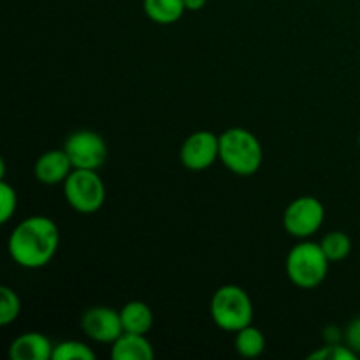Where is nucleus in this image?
Wrapping results in <instances>:
<instances>
[{
	"mask_svg": "<svg viewBox=\"0 0 360 360\" xmlns=\"http://www.w3.org/2000/svg\"><path fill=\"white\" fill-rule=\"evenodd\" d=\"M220 158V136L210 130L190 134L181 144L179 160L188 171H206Z\"/></svg>",
	"mask_w": 360,
	"mask_h": 360,
	"instance_id": "nucleus-8",
	"label": "nucleus"
},
{
	"mask_svg": "<svg viewBox=\"0 0 360 360\" xmlns=\"http://www.w3.org/2000/svg\"><path fill=\"white\" fill-rule=\"evenodd\" d=\"M320 246L329 262H341L352 253V239L341 231L327 232L320 241Z\"/></svg>",
	"mask_w": 360,
	"mask_h": 360,
	"instance_id": "nucleus-16",
	"label": "nucleus"
},
{
	"mask_svg": "<svg viewBox=\"0 0 360 360\" xmlns=\"http://www.w3.org/2000/svg\"><path fill=\"white\" fill-rule=\"evenodd\" d=\"M359 148H360V134H359Z\"/></svg>",
	"mask_w": 360,
	"mask_h": 360,
	"instance_id": "nucleus-24",
	"label": "nucleus"
},
{
	"mask_svg": "<svg viewBox=\"0 0 360 360\" xmlns=\"http://www.w3.org/2000/svg\"><path fill=\"white\" fill-rule=\"evenodd\" d=\"M60 245L58 225L48 217L35 214L14 227L7 239V252L23 269H41L56 255Z\"/></svg>",
	"mask_w": 360,
	"mask_h": 360,
	"instance_id": "nucleus-1",
	"label": "nucleus"
},
{
	"mask_svg": "<svg viewBox=\"0 0 360 360\" xmlns=\"http://www.w3.org/2000/svg\"><path fill=\"white\" fill-rule=\"evenodd\" d=\"M220 160L234 174L252 176L262 165V144L250 130L232 127L220 134Z\"/></svg>",
	"mask_w": 360,
	"mask_h": 360,
	"instance_id": "nucleus-2",
	"label": "nucleus"
},
{
	"mask_svg": "<svg viewBox=\"0 0 360 360\" xmlns=\"http://www.w3.org/2000/svg\"><path fill=\"white\" fill-rule=\"evenodd\" d=\"M211 319L227 333H238L253 320V302L238 285H224L211 297Z\"/></svg>",
	"mask_w": 360,
	"mask_h": 360,
	"instance_id": "nucleus-4",
	"label": "nucleus"
},
{
	"mask_svg": "<svg viewBox=\"0 0 360 360\" xmlns=\"http://www.w3.org/2000/svg\"><path fill=\"white\" fill-rule=\"evenodd\" d=\"M343 340L345 345H348L355 354H360V315L355 316L343 330Z\"/></svg>",
	"mask_w": 360,
	"mask_h": 360,
	"instance_id": "nucleus-21",
	"label": "nucleus"
},
{
	"mask_svg": "<svg viewBox=\"0 0 360 360\" xmlns=\"http://www.w3.org/2000/svg\"><path fill=\"white\" fill-rule=\"evenodd\" d=\"M63 150L69 155L74 169L97 171L108 157V146L101 134L94 130H76L63 143Z\"/></svg>",
	"mask_w": 360,
	"mask_h": 360,
	"instance_id": "nucleus-7",
	"label": "nucleus"
},
{
	"mask_svg": "<svg viewBox=\"0 0 360 360\" xmlns=\"http://www.w3.org/2000/svg\"><path fill=\"white\" fill-rule=\"evenodd\" d=\"M95 352L83 341H60L53 348V360H94Z\"/></svg>",
	"mask_w": 360,
	"mask_h": 360,
	"instance_id": "nucleus-17",
	"label": "nucleus"
},
{
	"mask_svg": "<svg viewBox=\"0 0 360 360\" xmlns=\"http://www.w3.org/2000/svg\"><path fill=\"white\" fill-rule=\"evenodd\" d=\"M311 360H355L357 354L352 350L348 345L340 343H327L326 347H320L313 354L308 355Z\"/></svg>",
	"mask_w": 360,
	"mask_h": 360,
	"instance_id": "nucleus-19",
	"label": "nucleus"
},
{
	"mask_svg": "<svg viewBox=\"0 0 360 360\" xmlns=\"http://www.w3.org/2000/svg\"><path fill=\"white\" fill-rule=\"evenodd\" d=\"M183 4H185L186 11H192V13H195V11H200L204 6H206L207 0H183Z\"/></svg>",
	"mask_w": 360,
	"mask_h": 360,
	"instance_id": "nucleus-23",
	"label": "nucleus"
},
{
	"mask_svg": "<svg viewBox=\"0 0 360 360\" xmlns=\"http://www.w3.org/2000/svg\"><path fill=\"white\" fill-rule=\"evenodd\" d=\"M81 329L91 341L112 345L123 334L122 316L108 306H94L81 316Z\"/></svg>",
	"mask_w": 360,
	"mask_h": 360,
	"instance_id": "nucleus-9",
	"label": "nucleus"
},
{
	"mask_svg": "<svg viewBox=\"0 0 360 360\" xmlns=\"http://www.w3.org/2000/svg\"><path fill=\"white\" fill-rule=\"evenodd\" d=\"M153 355V347L146 340V334L123 333L111 348V359L115 360H150Z\"/></svg>",
	"mask_w": 360,
	"mask_h": 360,
	"instance_id": "nucleus-12",
	"label": "nucleus"
},
{
	"mask_svg": "<svg viewBox=\"0 0 360 360\" xmlns=\"http://www.w3.org/2000/svg\"><path fill=\"white\" fill-rule=\"evenodd\" d=\"M63 197L74 211L81 214L97 213L105 200V186L97 171L72 169L63 181Z\"/></svg>",
	"mask_w": 360,
	"mask_h": 360,
	"instance_id": "nucleus-5",
	"label": "nucleus"
},
{
	"mask_svg": "<svg viewBox=\"0 0 360 360\" xmlns=\"http://www.w3.org/2000/svg\"><path fill=\"white\" fill-rule=\"evenodd\" d=\"M123 333L148 334L153 327L155 316L150 306L143 301H130L120 309Z\"/></svg>",
	"mask_w": 360,
	"mask_h": 360,
	"instance_id": "nucleus-13",
	"label": "nucleus"
},
{
	"mask_svg": "<svg viewBox=\"0 0 360 360\" xmlns=\"http://www.w3.org/2000/svg\"><path fill=\"white\" fill-rule=\"evenodd\" d=\"M21 301L20 295L9 287H0V326L6 327L20 316Z\"/></svg>",
	"mask_w": 360,
	"mask_h": 360,
	"instance_id": "nucleus-18",
	"label": "nucleus"
},
{
	"mask_svg": "<svg viewBox=\"0 0 360 360\" xmlns=\"http://www.w3.org/2000/svg\"><path fill=\"white\" fill-rule=\"evenodd\" d=\"M326 220V207L316 197L302 195L292 200L283 213V227L292 238L308 239Z\"/></svg>",
	"mask_w": 360,
	"mask_h": 360,
	"instance_id": "nucleus-6",
	"label": "nucleus"
},
{
	"mask_svg": "<svg viewBox=\"0 0 360 360\" xmlns=\"http://www.w3.org/2000/svg\"><path fill=\"white\" fill-rule=\"evenodd\" d=\"M55 345L41 333H25L18 336L9 347L13 360H49L53 359Z\"/></svg>",
	"mask_w": 360,
	"mask_h": 360,
	"instance_id": "nucleus-11",
	"label": "nucleus"
},
{
	"mask_svg": "<svg viewBox=\"0 0 360 360\" xmlns=\"http://www.w3.org/2000/svg\"><path fill=\"white\" fill-rule=\"evenodd\" d=\"M234 347L241 357L255 359L262 355L264 350H266V336H264L262 330L250 323L245 329L236 333Z\"/></svg>",
	"mask_w": 360,
	"mask_h": 360,
	"instance_id": "nucleus-15",
	"label": "nucleus"
},
{
	"mask_svg": "<svg viewBox=\"0 0 360 360\" xmlns=\"http://www.w3.org/2000/svg\"><path fill=\"white\" fill-rule=\"evenodd\" d=\"M143 7L146 16L158 25L176 23L186 11L183 0H144Z\"/></svg>",
	"mask_w": 360,
	"mask_h": 360,
	"instance_id": "nucleus-14",
	"label": "nucleus"
},
{
	"mask_svg": "<svg viewBox=\"0 0 360 360\" xmlns=\"http://www.w3.org/2000/svg\"><path fill=\"white\" fill-rule=\"evenodd\" d=\"M323 338H326L327 343H340V340L343 338V334H341V330L338 329V327L330 326L323 330Z\"/></svg>",
	"mask_w": 360,
	"mask_h": 360,
	"instance_id": "nucleus-22",
	"label": "nucleus"
},
{
	"mask_svg": "<svg viewBox=\"0 0 360 360\" xmlns=\"http://www.w3.org/2000/svg\"><path fill=\"white\" fill-rule=\"evenodd\" d=\"M18 207L16 190L2 179L0 181V224H7L14 217Z\"/></svg>",
	"mask_w": 360,
	"mask_h": 360,
	"instance_id": "nucleus-20",
	"label": "nucleus"
},
{
	"mask_svg": "<svg viewBox=\"0 0 360 360\" xmlns=\"http://www.w3.org/2000/svg\"><path fill=\"white\" fill-rule=\"evenodd\" d=\"M329 259L323 253L320 243L302 239L287 255V276L295 287L311 290L316 288L329 273Z\"/></svg>",
	"mask_w": 360,
	"mask_h": 360,
	"instance_id": "nucleus-3",
	"label": "nucleus"
},
{
	"mask_svg": "<svg viewBox=\"0 0 360 360\" xmlns=\"http://www.w3.org/2000/svg\"><path fill=\"white\" fill-rule=\"evenodd\" d=\"M72 162L65 150H49L37 158L34 165L35 179L42 185H60L72 172Z\"/></svg>",
	"mask_w": 360,
	"mask_h": 360,
	"instance_id": "nucleus-10",
	"label": "nucleus"
}]
</instances>
